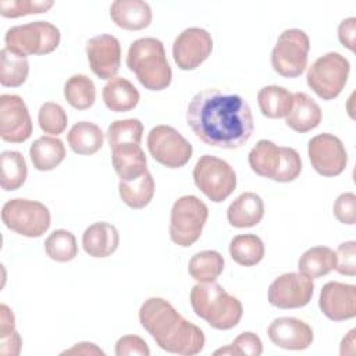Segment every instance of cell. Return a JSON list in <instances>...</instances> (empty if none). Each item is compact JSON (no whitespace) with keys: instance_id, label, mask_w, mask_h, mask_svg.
I'll return each instance as SVG.
<instances>
[{"instance_id":"1","label":"cell","mask_w":356,"mask_h":356,"mask_svg":"<svg viewBox=\"0 0 356 356\" xmlns=\"http://www.w3.org/2000/svg\"><path fill=\"white\" fill-rule=\"evenodd\" d=\"M186 122L203 143L220 149L242 147L254 129L248 102L236 93L217 88L200 90L191 99Z\"/></svg>"},{"instance_id":"2","label":"cell","mask_w":356,"mask_h":356,"mask_svg":"<svg viewBox=\"0 0 356 356\" xmlns=\"http://www.w3.org/2000/svg\"><path fill=\"white\" fill-rule=\"evenodd\" d=\"M140 325L165 352L193 356L204 348V334L193 323L184 318L163 298H149L139 309Z\"/></svg>"},{"instance_id":"3","label":"cell","mask_w":356,"mask_h":356,"mask_svg":"<svg viewBox=\"0 0 356 356\" xmlns=\"http://www.w3.org/2000/svg\"><path fill=\"white\" fill-rule=\"evenodd\" d=\"M189 302L197 317L216 330H231L242 318L243 307L218 282H199L189 293Z\"/></svg>"},{"instance_id":"4","label":"cell","mask_w":356,"mask_h":356,"mask_svg":"<svg viewBox=\"0 0 356 356\" xmlns=\"http://www.w3.org/2000/svg\"><path fill=\"white\" fill-rule=\"evenodd\" d=\"M127 67L135 74L142 86L159 92L170 86L172 71L164 44L156 38H139L128 49Z\"/></svg>"},{"instance_id":"5","label":"cell","mask_w":356,"mask_h":356,"mask_svg":"<svg viewBox=\"0 0 356 356\" xmlns=\"http://www.w3.org/2000/svg\"><path fill=\"white\" fill-rule=\"evenodd\" d=\"M253 172L277 182H292L302 171V160L293 147L277 146L274 142L261 139L248 154Z\"/></svg>"},{"instance_id":"6","label":"cell","mask_w":356,"mask_h":356,"mask_svg":"<svg viewBox=\"0 0 356 356\" xmlns=\"http://www.w3.org/2000/svg\"><path fill=\"white\" fill-rule=\"evenodd\" d=\"M61 40L60 29L47 21H33L7 29L6 47L21 56H42L54 51Z\"/></svg>"},{"instance_id":"7","label":"cell","mask_w":356,"mask_h":356,"mask_svg":"<svg viewBox=\"0 0 356 356\" xmlns=\"http://www.w3.org/2000/svg\"><path fill=\"white\" fill-rule=\"evenodd\" d=\"M209 217V209L197 196L185 195L175 200L171 209L170 238L182 248L193 245L202 235Z\"/></svg>"},{"instance_id":"8","label":"cell","mask_w":356,"mask_h":356,"mask_svg":"<svg viewBox=\"0 0 356 356\" xmlns=\"http://www.w3.org/2000/svg\"><path fill=\"white\" fill-rule=\"evenodd\" d=\"M349 71V60L337 51H330L309 67L306 82L320 99L332 100L345 88Z\"/></svg>"},{"instance_id":"9","label":"cell","mask_w":356,"mask_h":356,"mask_svg":"<svg viewBox=\"0 0 356 356\" xmlns=\"http://www.w3.org/2000/svg\"><path fill=\"white\" fill-rule=\"evenodd\" d=\"M310 39L298 28H289L280 33L271 51L273 70L284 78H298L307 67Z\"/></svg>"},{"instance_id":"10","label":"cell","mask_w":356,"mask_h":356,"mask_svg":"<svg viewBox=\"0 0 356 356\" xmlns=\"http://www.w3.org/2000/svg\"><path fill=\"white\" fill-rule=\"evenodd\" d=\"M195 185L214 203L224 202L236 188V172L222 159L203 154L193 167Z\"/></svg>"},{"instance_id":"11","label":"cell","mask_w":356,"mask_h":356,"mask_svg":"<svg viewBox=\"0 0 356 356\" xmlns=\"http://www.w3.org/2000/svg\"><path fill=\"white\" fill-rule=\"evenodd\" d=\"M1 220L8 229L26 238L42 236L51 224L50 211L43 203L21 197L4 203Z\"/></svg>"},{"instance_id":"12","label":"cell","mask_w":356,"mask_h":356,"mask_svg":"<svg viewBox=\"0 0 356 356\" xmlns=\"http://www.w3.org/2000/svg\"><path fill=\"white\" fill-rule=\"evenodd\" d=\"M147 149L152 157L167 168H181L192 157V145L174 127L156 125L147 135Z\"/></svg>"},{"instance_id":"13","label":"cell","mask_w":356,"mask_h":356,"mask_svg":"<svg viewBox=\"0 0 356 356\" xmlns=\"http://www.w3.org/2000/svg\"><path fill=\"white\" fill-rule=\"evenodd\" d=\"M312 167L323 177H337L348 164V153L342 140L332 134L313 136L307 145Z\"/></svg>"},{"instance_id":"14","label":"cell","mask_w":356,"mask_h":356,"mask_svg":"<svg viewBox=\"0 0 356 356\" xmlns=\"http://www.w3.org/2000/svg\"><path fill=\"white\" fill-rule=\"evenodd\" d=\"M313 280L302 273H285L268 286V302L278 309H299L306 306L313 296Z\"/></svg>"},{"instance_id":"15","label":"cell","mask_w":356,"mask_h":356,"mask_svg":"<svg viewBox=\"0 0 356 356\" xmlns=\"http://www.w3.org/2000/svg\"><path fill=\"white\" fill-rule=\"evenodd\" d=\"M213 50L211 35L197 26L184 29L174 40L172 57L178 68L191 71L207 60Z\"/></svg>"},{"instance_id":"16","label":"cell","mask_w":356,"mask_h":356,"mask_svg":"<svg viewBox=\"0 0 356 356\" xmlns=\"http://www.w3.org/2000/svg\"><path fill=\"white\" fill-rule=\"evenodd\" d=\"M32 135V120L24 99L18 95L0 96V136L6 142L22 143Z\"/></svg>"},{"instance_id":"17","label":"cell","mask_w":356,"mask_h":356,"mask_svg":"<svg viewBox=\"0 0 356 356\" xmlns=\"http://www.w3.org/2000/svg\"><path fill=\"white\" fill-rule=\"evenodd\" d=\"M86 56L92 72L100 79L115 78L121 64L120 40L108 33H100L86 42Z\"/></svg>"},{"instance_id":"18","label":"cell","mask_w":356,"mask_h":356,"mask_svg":"<svg viewBox=\"0 0 356 356\" xmlns=\"http://www.w3.org/2000/svg\"><path fill=\"white\" fill-rule=\"evenodd\" d=\"M321 313L332 321H343L356 316V286L338 281L327 282L318 298Z\"/></svg>"},{"instance_id":"19","label":"cell","mask_w":356,"mask_h":356,"mask_svg":"<svg viewBox=\"0 0 356 356\" xmlns=\"http://www.w3.org/2000/svg\"><path fill=\"white\" fill-rule=\"evenodd\" d=\"M270 341L282 349L303 350L313 342V330L303 320L295 317H278L267 328Z\"/></svg>"},{"instance_id":"20","label":"cell","mask_w":356,"mask_h":356,"mask_svg":"<svg viewBox=\"0 0 356 356\" xmlns=\"http://www.w3.org/2000/svg\"><path fill=\"white\" fill-rule=\"evenodd\" d=\"M110 149L111 163L120 181H134L147 171L146 156L140 143L132 140L117 142L110 145Z\"/></svg>"},{"instance_id":"21","label":"cell","mask_w":356,"mask_h":356,"mask_svg":"<svg viewBox=\"0 0 356 356\" xmlns=\"http://www.w3.org/2000/svg\"><path fill=\"white\" fill-rule=\"evenodd\" d=\"M113 22L127 31H140L152 22V8L142 0H115L110 6Z\"/></svg>"},{"instance_id":"22","label":"cell","mask_w":356,"mask_h":356,"mask_svg":"<svg viewBox=\"0 0 356 356\" xmlns=\"http://www.w3.org/2000/svg\"><path fill=\"white\" fill-rule=\"evenodd\" d=\"M120 243L117 228L106 221H97L89 225L82 235V248L92 257L111 256Z\"/></svg>"},{"instance_id":"23","label":"cell","mask_w":356,"mask_h":356,"mask_svg":"<svg viewBox=\"0 0 356 356\" xmlns=\"http://www.w3.org/2000/svg\"><path fill=\"white\" fill-rule=\"evenodd\" d=\"M264 216V202L254 192L241 193L227 209V220L235 228L257 225Z\"/></svg>"},{"instance_id":"24","label":"cell","mask_w":356,"mask_h":356,"mask_svg":"<svg viewBox=\"0 0 356 356\" xmlns=\"http://www.w3.org/2000/svg\"><path fill=\"white\" fill-rule=\"evenodd\" d=\"M285 122L295 132H309L320 125L321 108L307 93L296 92L293 93V106L285 117Z\"/></svg>"},{"instance_id":"25","label":"cell","mask_w":356,"mask_h":356,"mask_svg":"<svg viewBox=\"0 0 356 356\" xmlns=\"http://www.w3.org/2000/svg\"><path fill=\"white\" fill-rule=\"evenodd\" d=\"M102 97L108 110L124 113L138 106L140 95L132 82L125 78L115 76L104 85Z\"/></svg>"},{"instance_id":"26","label":"cell","mask_w":356,"mask_h":356,"mask_svg":"<svg viewBox=\"0 0 356 356\" xmlns=\"http://www.w3.org/2000/svg\"><path fill=\"white\" fill-rule=\"evenodd\" d=\"M29 157L36 170L51 171L64 160L65 146L58 138L40 136L31 145Z\"/></svg>"},{"instance_id":"27","label":"cell","mask_w":356,"mask_h":356,"mask_svg":"<svg viewBox=\"0 0 356 356\" xmlns=\"http://www.w3.org/2000/svg\"><path fill=\"white\" fill-rule=\"evenodd\" d=\"M67 142L74 153L90 156L102 149L104 134L96 124L79 121L71 127L70 132L67 134Z\"/></svg>"},{"instance_id":"28","label":"cell","mask_w":356,"mask_h":356,"mask_svg":"<svg viewBox=\"0 0 356 356\" xmlns=\"http://www.w3.org/2000/svg\"><path fill=\"white\" fill-rule=\"evenodd\" d=\"M257 103L264 117L284 118L293 106V93L278 85L263 86L257 93Z\"/></svg>"},{"instance_id":"29","label":"cell","mask_w":356,"mask_h":356,"mask_svg":"<svg viewBox=\"0 0 356 356\" xmlns=\"http://www.w3.org/2000/svg\"><path fill=\"white\" fill-rule=\"evenodd\" d=\"M337 266V254L328 246H313L307 249L298 260V270L309 278L327 275Z\"/></svg>"},{"instance_id":"30","label":"cell","mask_w":356,"mask_h":356,"mask_svg":"<svg viewBox=\"0 0 356 356\" xmlns=\"http://www.w3.org/2000/svg\"><path fill=\"white\" fill-rule=\"evenodd\" d=\"M118 193L127 206L132 209H143L153 199L154 179L147 170L134 181H120Z\"/></svg>"},{"instance_id":"31","label":"cell","mask_w":356,"mask_h":356,"mask_svg":"<svg viewBox=\"0 0 356 356\" xmlns=\"http://www.w3.org/2000/svg\"><path fill=\"white\" fill-rule=\"evenodd\" d=\"M229 256L241 266H256L264 257V243L254 234L236 235L229 242Z\"/></svg>"},{"instance_id":"32","label":"cell","mask_w":356,"mask_h":356,"mask_svg":"<svg viewBox=\"0 0 356 356\" xmlns=\"http://www.w3.org/2000/svg\"><path fill=\"white\" fill-rule=\"evenodd\" d=\"M224 270V257L217 250L195 253L188 264L189 275L197 282H213Z\"/></svg>"},{"instance_id":"33","label":"cell","mask_w":356,"mask_h":356,"mask_svg":"<svg viewBox=\"0 0 356 356\" xmlns=\"http://www.w3.org/2000/svg\"><path fill=\"white\" fill-rule=\"evenodd\" d=\"M28 74V58L3 47L0 51V83L7 88H18L25 83Z\"/></svg>"},{"instance_id":"34","label":"cell","mask_w":356,"mask_h":356,"mask_svg":"<svg viewBox=\"0 0 356 356\" xmlns=\"http://www.w3.org/2000/svg\"><path fill=\"white\" fill-rule=\"evenodd\" d=\"M1 161V177L0 185L3 191H17L19 189L28 175L26 161L19 152L4 150L0 154Z\"/></svg>"},{"instance_id":"35","label":"cell","mask_w":356,"mask_h":356,"mask_svg":"<svg viewBox=\"0 0 356 356\" xmlns=\"http://www.w3.org/2000/svg\"><path fill=\"white\" fill-rule=\"evenodd\" d=\"M64 97L68 104L76 110H86L92 107L96 100V88L93 81L83 74L70 76L64 83Z\"/></svg>"},{"instance_id":"36","label":"cell","mask_w":356,"mask_h":356,"mask_svg":"<svg viewBox=\"0 0 356 356\" xmlns=\"http://www.w3.org/2000/svg\"><path fill=\"white\" fill-rule=\"evenodd\" d=\"M44 252L54 261H71L78 254L76 239L74 234L67 229H56L46 238Z\"/></svg>"},{"instance_id":"37","label":"cell","mask_w":356,"mask_h":356,"mask_svg":"<svg viewBox=\"0 0 356 356\" xmlns=\"http://www.w3.org/2000/svg\"><path fill=\"white\" fill-rule=\"evenodd\" d=\"M38 122L44 134L57 136L65 131L68 124V115L58 103L46 102L39 108Z\"/></svg>"},{"instance_id":"38","label":"cell","mask_w":356,"mask_h":356,"mask_svg":"<svg viewBox=\"0 0 356 356\" xmlns=\"http://www.w3.org/2000/svg\"><path fill=\"white\" fill-rule=\"evenodd\" d=\"M54 3L51 0H1L0 14L4 18H18L29 14L49 11Z\"/></svg>"},{"instance_id":"39","label":"cell","mask_w":356,"mask_h":356,"mask_svg":"<svg viewBox=\"0 0 356 356\" xmlns=\"http://www.w3.org/2000/svg\"><path fill=\"white\" fill-rule=\"evenodd\" d=\"M143 135V124L138 118H127V120H117L111 122L107 129V139L108 145L117 142H138L140 143Z\"/></svg>"},{"instance_id":"40","label":"cell","mask_w":356,"mask_h":356,"mask_svg":"<svg viewBox=\"0 0 356 356\" xmlns=\"http://www.w3.org/2000/svg\"><path fill=\"white\" fill-rule=\"evenodd\" d=\"M335 254H337L335 270L342 275L355 277L356 275V242L346 241L341 243Z\"/></svg>"},{"instance_id":"41","label":"cell","mask_w":356,"mask_h":356,"mask_svg":"<svg viewBox=\"0 0 356 356\" xmlns=\"http://www.w3.org/2000/svg\"><path fill=\"white\" fill-rule=\"evenodd\" d=\"M355 206H356V196L353 192L341 193L334 202V207H332L335 218L342 224L353 225L356 222Z\"/></svg>"},{"instance_id":"42","label":"cell","mask_w":356,"mask_h":356,"mask_svg":"<svg viewBox=\"0 0 356 356\" xmlns=\"http://www.w3.org/2000/svg\"><path fill=\"white\" fill-rule=\"evenodd\" d=\"M234 355H249V356H260L263 353L261 339L250 331H245L239 334L234 342L231 343Z\"/></svg>"},{"instance_id":"43","label":"cell","mask_w":356,"mask_h":356,"mask_svg":"<svg viewBox=\"0 0 356 356\" xmlns=\"http://www.w3.org/2000/svg\"><path fill=\"white\" fill-rule=\"evenodd\" d=\"M115 355L117 356H128V355H138V356H149L150 349L145 339L138 335H124L118 338L115 342Z\"/></svg>"},{"instance_id":"44","label":"cell","mask_w":356,"mask_h":356,"mask_svg":"<svg viewBox=\"0 0 356 356\" xmlns=\"http://www.w3.org/2000/svg\"><path fill=\"white\" fill-rule=\"evenodd\" d=\"M355 38H356V18L349 17L342 19L338 25V39L350 51H355Z\"/></svg>"},{"instance_id":"45","label":"cell","mask_w":356,"mask_h":356,"mask_svg":"<svg viewBox=\"0 0 356 356\" xmlns=\"http://www.w3.org/2000/svg\"><path fill=\"white\" fill-rule=\"evenodd\" d=\"M21 345H22L21 335L18 334V331H14L7 337L0 338V353L3 356H17L19 355Z\"/></svg>"},{"instance_id":"46","label":"cell","mask_w":356,"mask_h":356,"mask_svg":"<svg viewBox=\"0 0 356 356\" xmlns=\"http://www.w3.org/2000/svg\"><path fill=\"white\" fill-rule=\"evenodd\" d=\"M15 331V317L13 310L1 303L0 305V338L10 335Z\"/></svg>"},{"instance_id":"47","label":"cell","mask_w":356,"mask_h":356,"mask_svg":"<svg viewBox=\"0 0 356 356\" xmlns=\"http://www.w3.org/2000/svg\"><path fill=\"white\" fill-rule=\"evenodd\" d=\"M61 355H85V356H90V355H104V352L95 343L92 342H79L75 343L72 348L61 352Z\"/></svg>"},{"instance_id":"48","label":"cell","mask_w":356,"mask_h":356,"mask_svg":"<svg viewBox=\"0 0 356 356\" xmlns=\"http://www.w3.org/2000/svg\"><path fill=\"white\" fill-rule=\"evenodd\" d=\"M355 332H356V330L353 328V330H350V331L348 332L346 337H343V339H342V342H341V346H343V348L341 349V355H345L346 348H349V349H348V355H352V353L355 352Z\"/></svg>"}]
</instances>
